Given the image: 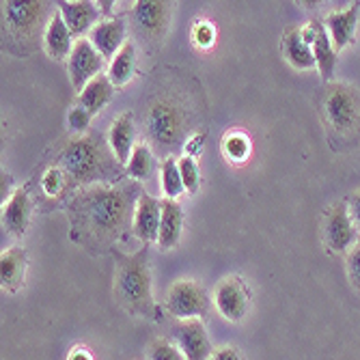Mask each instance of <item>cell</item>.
<instances>
[{"label":"cell","instance_id":"4316f807","mask_svg":"<svg viewBox=\"0 0 360 360\" xmlns=\"http://www.w3.org/2000/svg\"><path fill=\"white\" fill-rule=\"evenodd\" d=\"M162 190H165L167 199H175L186 192L181 173H179V160L175 158H167L165 165H162Z\"/></svg>","mask_w":360,"mask_h":360},{"label":"cell","instance_id":"6da1fadb","mask_svg":"<svg viewBox=\"0 0 360 360\" xmlns=\"http://www.w3.org/2000/svg\"><path fill=\"white\" fill-rule=\"evenodd\" d=\"M143 194L136 186H93L80 192L70 205L74 229L93 242H112L121 236L129 218H134L136 201Z\"/></svg>","mask_w":360,"mask_h":360},{"label":"cell","instance_id":"1f68e13d","mask_svg":"<svg viewBox=\"0 0 360 360\" xmlns=\"http://www.w3.org/2000/svg\"><path fill=\"white\" fill-rule=\"evenodd\" d=\"M91 119H93V115L89 110L80 108V106L72 108L70 115H68V123H70V129H72L74 134H82L84 129L91 125Z\"/></svg>","mask_w":360,"mask_h":360},{"label":"cell","instance_id":"836d02e7","mask_svg":"<svg viewBox=\"0 0 360 360\" xmlns=\"http://www.w3.org/2000/svg\"><path fill=\"white\" fill-rule=\"evenodd\" d=\"M192 37H194V41L199 44L201 48H210V46L214 44V39H216V30H214L212 24L201 22V24H196V26H194Z\"/></svg>","mask_w":360,"mask_h":360},{"label":"cell","instance_id":"30bf717a","mask_svg":"<svg viewBox=\"0 0 360 360\" xmlns=\"http://www.w3.org/2000/svg\"><path fill=\"white\" fill-rule=\"evenodd\" d=\"M104 56L95 50L89 39H78L70 54V78L76 89H84L93 78L102 74Z\"/></svg>","mask_w":360,"mask_h":360},{"label":"cell","instance_id":"cb8c5ba5","mask_svg":"<svg viewBox=\"0 0 360 360\" xmlns=\"http://www.w3.org/2000/svg\"><path fill=\"white\" fill-rule=\"evenodd\" d=\"M26 250L24 248H9L0 255V283H3V289L7 291H15L26 276Z\"/></svg>","mask_w":360,"mask_h":360},{"label":"cell","instance_id":"7a4b0ae2","mask_svg":"<svg viewBox=\"0 0 360 360\" xmlns=\"http://www.w3.org/2000/svg\"><path fill=\"white\" fill-rule=\"evenodd\" d=\"M58 165L74 184H91L104 179L106 173H112L110 155L97 136H78L68 143L60 151Z\"/></svg>","mask_w":360,"mask_h":360},{"label":"cell","instance_id":"44dd1931","mask_svg":"<svg viewBox=\"0 0 360 360\" xmlns=\"http://www.w3.org/2000/svg\"><path fill=\"white\" fill-rule=\"evenodd\" d=\"M72 30L65 24L63 15L60 13H54L50 18V22L46 24V32H44V46H46V52L56 58V60H63V58H70L72 50H74V44L72 41Z\"/></svg>","mask_w":360,"mask_h":360},{"label":"cell","instance_id":"e0dca14e","mask_svg":"<svg viewBox=\"0 0 360 360\" xmlns=\"http://www.w3.org/2000/svg\"><path fill=\"white\" fill-rule=\"evenodd\" d=\"M32 214V201L26 188L13 190L11 199L3 205V226L11 236H24Z\"/></svg>","mask_w":360,"mask_h":360},{"label":"cell","instance_id":"ffe728a7","mask_svg":"<svg viewBox=\"0 0 360 360\" xmlns=\"http://www.w3.org/2000/svg\"><path fill=\"white\" fill-rule=\"evenodd\" d=\"M162 203V220H160V236H158V244L160 248H173L179 244L181 240V231H184V210L175 199H160Z\"/></svg>","mask_w":360,"mask_h":360},{"label":"cell","instance_id":"5b68a950","mask_svg":"<svg viewBox=\"0 0 360 360\" xmlns=\"http://www.w3.org/2000/svg\"><path fill=\"white\" fill-rule=\"evenodd\" d=\"M323 112L335 132L347 134L356 125H360V95L354 86L333 82L326 93Z\"/></svg>","mask_w":360,"mask_h":360},{"label":"cell","instance_id":"8992f818","mask_svg":"<svg viewBox=\"0 0 360 360\" xmlns=\"http://www.w3.org/2000/svg\"><path fill=\"white\" fill-rule=\"evenodd\" d=\"M48 15V3H37V0H9L5 3V20L9 30L18 39H30L37 32H41L44 20Z\"/></svg>","mask_w":360,"mask_h":360},{"label":"cell","instance_id":"52a82bcc","mask_svg":"<svg viewBox=\"0 0 360 360\" xmlns=\"http://www.w3.org/2000/svg\"><path fill=\"white\" fill-rule=\"evenodd\" d=\"M207 291L194 281H177L167 296V307L173 317L184 319H201L207 311Z\"/></svg>","mask_w":360,"mask_h":360},{"label":"cell","instance_id":"2e32d148","mask_svg":"<svg viewBox=\"0 0 360 360\" xmlns=\"http://www.w3.org/2000/svg\"><path fill=\"white\" fill-rule=\"evenodd\" d=\"M58 13L63 15L65 24L72 30L74 37L84 35L86 30H93L100 20V7L95 3H89V0H76V3H70V0H63L58 5Z\"/></svg>","mask_w":360,"mask_h":360},{"label":"cell","instance_id":"d590c367","mask_svg":"<svg viewBox=\"0 0 360 360\" xmlns=\"http://www.w3.org/2000/svg\"><path fill=\"white\" fill-rule=\"evenodd\" d=\"M210 360H244V358L236 347H220L214 352V356Z\"/></svg>","mask_w":360,"mask_h":360},{"label":"cell","instance_id":"d6986e66","mask_svg":"<svg viewBox=\"0 0 360 360\" xmlns=\"http://www.w3.org/2000/svg\"><path fill=\"white\" fill-rule=\"evenodd\" d=\"M134 136H136V127H134V117L132 112H123L117 117V121L110 125L108 132V145L112 149V155L119 165H125L132 158L134 151Z\"/></svg>","mask_w":360,"mask_h":360},{"label":"cell","instance_id":"e575fe53","mask_svg":"<svg viewBox=\"0 0 360 360\" xmlns=\"http://www.w3.org/2000/svg\"><path fill=\"white\" fill-rule=\"evenodd\" d=\"M347 210H349V216H352L356 229L360 231V190H358L356 194H352V199H349V203H347Z\"/></svg>","mask_w":360,"mask_h":360},{"label":"cell","instance_id":"f1b7e54d","mask_svg":"<svg viewBox=\"0 0 360 360\" xmlns=\"http://www.w3.org/2000/svg\"><path fill=\"white\" fill-rule=\"evenodd\" d=\"M224 153L231 160H236V162H242L250 153V141L244 134H240V132L229 134L224 139Z\"/></svg>","mask_w":360,"mask_h":360},{"label":"cell","instance_id":"ba28073f","mask_svg":"<svg viewBox=\"0 0 360 360\" xmlns=\"http://www.w3.org/2000/svg\"><path fill=\"white\" fill-rule=\"evenodd\" d=\"M323 240L326 246L333 252H345L352 250L356 246L358 238V229L349 216L347 203H337L333 205L328 212H326L323 218Z\"/></svg>","mask_w":360,"mask_h":360},{"label":"cell","instance_id":"3957f363","mask_svg":"<svg viewBox=\"0 0 360 360\" xmlns=\"http://www.w3.org/2000/svg\"><path fill=\"white\" fill-rule=\"evenodd\" d=\"M117 298L136 315L153 317L155 304L151 293V272L147 266V250L123 259L115 283Z\"/></svg>","mask_w":360,"mask_h":360},{"label":"cell","instance_id":"603a6c76","mask_svg":"<svg viewBox=\"0 0 360 360\" xmlns=\"http://www.w3.org/2000/svg\"><path fill=\"white\" fill-rule=\"evenodd\" d=\"M112 93H115V84L110 82L108 76L100 74L78 93V106L89 110L95 117L112 100Z\"/></svg>","mask_w":360,"mask_h":360},{"label":"cell","instance_id":"5bb4252c","mask_svg":"<svg viewBox=\"0 0 360 360\" xmlns=\"http://www.w3.org/2000/svg\"><path fill=\"white\" fill-rule=\"evenodd\" d=\"M160 220H162V203L155 196L143 192L136 201L132 229L139 240L143 242H158L160 236Z\"/></svg>","mask_w":360,"mask_h":360},{"label":"cell","instance_id":"4fadbf2b","mask_svg":"<svg viewBox=\"0 0 360 360\" xmlns=\"http://www.w3.org/2000/svg\"><path fill=\"white\" fill-rule=\"evenodd\" d=\"M300 30H302L304 41L313 48V54H315V60H317L319 74L326 80H328L335 74V68H337V50L333 46V39L328 35V30H326V24L313 20V22H309Z\"/></svg>","mask_w":360,"mask_h":360},{"label":"cell","instance_id":"8fae6325","mask_svg":"<svg viewBox=\"0 0 360 360\" xmlns=\"http://www.w3.org/2000/svg\"><path fill=\"white\" fill-rule=\"evenodd\" d=\"M175 341L186 360H210L214 356L212 341L201 319H184L175 326Z\"/></svg>","mask_w":360,"mask_h":360},{"label":"cell","instance_id":"d6a6232c","mask_svg":"<svg viewBox=\"0 0 360 360\" xmlns=\"http://www.w3.org/2000/svg\"><path fill=\"white\" fill-rule=\"evenodd\" d=\"M347 274H349L352 285L360 291V240L347 255Z\"/></svg>","mask_w":360,"mask_h":360},{"label":"cell","instance_id":"484cf974","mask_svg":"<svg viewBox=\"0 0 360 360\" xmlns=\"http://www.w3.org/2000/svg\"><path fill=\"white\" fill-rule=\"evenodd\" d=\"M125 173L132 177V179H149L151 173H153V155H151V149L147 145H136L134 151H132V158L127 162V169Z\"/></svg>","mask_w":360,"mask_h":360},{"label":"cell","instance_id":"9c48e42d","mask_svg":"<svg viewBox=\"0 0 360 360\" xmlns=\"http://www.w3.org/2000/svg\"><path fill=\"white\" fill-rule=\"evenodd\" d=\"M134 26L147 41H162L169 30L171 5L158 0H139L132 11Z\"/></svg>","mask_w":360,"mask_h":360},{"label":"cell","instance_id":"83f0119b","mask_svg":"<svg viewBox=\"0 0 360 360\" xmlns=\"http://www.w3.org/2000/svg\"><path fill=\"white\" fill-rule=\"evenodd\" d=\"M179 173H181V179H184V186H186V192L194 194L201 186V171H199V165H196V160L186 155L179 160Z\"/></svg>","mask_w":360,"mask_h":360},{"label":"cell","instance_id":"277c9868","mask_svg":"<svg viewBox=\"0 0 360 360\" xmlns=\"http://www.w3.org/2000/svg\"><path fill=\"white\" fill-rule=\"evenodd\" d=\"M186 110L173 100L162 97L149 106L147 132L153 145L162 151H173L184 143L186 136Z\"/></svg>","mask_w":360,"mask_h":360},{"label":"cell","instance_id":"d4e9b609","mask_svg":"<svg viewBox=\"0 0 360 360\" xmlns=\"http://www.w3.org/2000/svg\"><path fill=\"white\" fill-rule=\"evenodd\" d=\"M134 65H136V50H134V44L127 41L119 54L112 58L110 63V72H108V78L115 86H123L132 80L134 76Z\"/></svg>","mask_w":360,"mask_h":360},{"label":"cell","instance_id":"7402d4cb","mask_svg":"<svg viewBox=\"0 0 360 360\" xmlns=\"http://www.w3.org/2000/svg\"><path fill=\"white\" fill-rule=\"evenodd\" d=\"M283 52H285V58L289 60L291 68H296V70H313V68H317L313 48L304 41L300 28H289L285 32Z\"/></svg>","mask_w":360,"mask_h":360},{"label":"cell","instance_id":"9a60e30c","mask_svg":"<svg viewBox=\"0 0 360 360\" xmlns=\"http://www.w3.org/2000/svg\"><path fill=\"white\" fill-rule=\"evenodd\" d=\"M125 32H127L125 22L121 18H112V20H104V22L97 24L91 30L89 41L95 46V50L100 52L104 58H115L119 54V50L127 44Z\"/></svg>","mask_w":360,"mask_h":360},{"label":"cell","instance_id":"4dcf8cb0","mask_svg":"<svg viewBox=\"0 0 360 360\" xmlns=\"http://www.w3.org/2000/svg\"><path fill=\"white\" fill-rule=\"evenodd\" d=\"M41 186H44V192L50 194V196H56L63 192L65 188V171L60 167H52L46 171L44 179H41Z\"/></svg>","mask_w":360,"mask_h":360},{"label":"cell","instance_id":"74e56055","mask_svg":"<svg viewBox=\"0 0 360 360\" xmlns=\"http://www.w3.org/2000/svg\"><path fill=\"white\" fill-rule=\"evenodd\" d=\"M68 360H93V356H91L86 349L78 347V349H74V352L70 354V358H68Z\"/></svg>","mask_w":360,"mask_h":360},{"label":"cell","instance_id":"8d00e7d4","mask_svg":"<svg viewBox=\"0 0 360 360\" xmlns=\"http://www.w3.org/2000/svg\"><path fill=\"white\" fill-rule=\"evenodd\" d=\"M0 194H3V201L7 199H11V177L9 175H3V181H0Z\"/></svg>","mask_w":360,"mask_h":360},{"label":"cell","instance_id":"f35d334b","mask_svg":"<svg viewBox=\"0 0 360 360\" xmlns=\"http://www.w3.org/2000/svg\"><path fill=\"white\" fill-rule=\"evenodd\" d=\"M190 143H194V145H186V149H188L190 153H192V151H194V153H199L201 147H203V136H194Z\"/></svg>","mask_w":360,"mask_h":360},{"label":"cell","instance_id":"f546056e","mask_svg":"<svg viewBox=\"0 0 360 360\" xmlns=\"http://www.w3.org/2000/svg\"><path fill=\"white\" fill-rule=\"evenodd\" d=\"M149 360H186V356L167 339H155L149 347Z\"/></svg>","mask_w":360,"mask_h":360},{"label":"cell","instance_id":"7c38bea8","mask_svg":"<svg viewBox=\"0 0 360 360\" xmlns=\"http://www.w3.org/2000/svg\"><path fill=\"white\" fill-rule=\"evenodd\" d=\"M214 302L218 313L229 319V321H240L246 313H248V304H250V293L246 289V285L231 276L224 278L214 293Z\"/></svg>","mask_w":360,"mask_h":360},{"label":"cell","instance_id":"ac0fdd59","mask_svg":"<svg viewBox=\"0 0 360 360\" xmlns=\"http://www.w3.org/2000/svg\"><path fill=\"white\" fill-rule=\"evenodd\" d=\"M358 11H360V5L354 3L349 9L333 11V13L326 15L323 24H326V30H328V35H330L333 46H335L337 52L354 44L356 26H358Z\"/></svg>","mask_w":360,"mask_h":360}]
</instances>
